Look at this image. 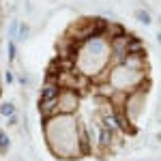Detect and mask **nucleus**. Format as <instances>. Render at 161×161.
Here are the masks:
<instances>
[{"label":"nucleus","instance_id":"1","mask_svg":"<svg viewBox=\"0 0 161 161\" xmlns=\"http://www.w3.org/2000/svg\"><path fill=\"white\" fill-rule=\"evenodd\" d=\"M43 136L50 153L56 159H80L84 157L80 144V120L69 114H56L43 120Z\"/></svg>","mask_w":161,"mask_h":161},{"label":"nucleus","instance_id":"2","mask_svg":"<svg viewBox=\"0 0 161 161\" xmlns=\"http://www.w3.org/2000/svg\"><path fill=\"white\" fill-rule=\"evenodd\" d=\"M112 67V52H110V41L105 37H92L77 45L75 54V69L95 82L101 73L110 71Z\"/></svg>","mask_w":161,"mask_h":161},{"label":"nucleus","instance_id":"3","mask_svg":"<svg viewBox=\"0 0 161 161\" xmlns=\"http://www.w3.org/2000/svg\"><path fill=\"white\" fill-rule=\"evenodd\" d=\"M146 77H148V73H144V71H136V69H131V67H127V64H114V67H110V77H108V82H110V86L114 88V92H125V95H129V92L137 90L140 84H142Z\"/></svg>","mask_w":161,"mask_h":161},{"label":"nucleus","instance_id":"4","mask_svg":"<svg viewBox=\"0 0 161 161\" xmlns=\"http://www.w3.org/2000/svg\"><path fill=\"white\" fill-rule=\"evenodd\" d=\"M108 24L110 22L103 19V17H80L67 28L64 37L75 41V43H84L92 37H105Z\"/></svg>","mask_w":161,"mask_h":161},{"label":"nucleus","instance_id":"5","mask_svg":"<svg viewBox=\"0 0 161 161\" xmlns=\"http://www.w3.org/2000/svg\"><path fill=\"white\" fill-rule=\"evenodd\" d=\"M146 95H148V92H144V90H133V92H129L127 99H125L123 112L133 125H136L137 120H140V116L144 114V108H146Z\"/></svg>","mask_w":161,"mask_h":161},{"label":"nucleus","instance_id":"6","mask_svg":"<svg viewBox=\"0 0 161 161\" xmlns=\"http://www.w3.org/2000/svg\"><path fill=\"white\" fill-rule=\"evenodd\" d=\"M80 103H82V97H80L77 90L62 88L58 99H56V112H58V114H69V116H73L75 112L80 110Z\"/></svg>","mask_w":161,"mask_h":161},{"label":"nucleus","instance_id":"7","mask_svg":"<svg viewBox=\"0 0 161 161\" xmlns=\"http://www.w3.org/2000/svg\"><path fill=\"white\" fill-rule=\"evenodd\" d=\"M62 88L58 86L56 77H45L43 86H41V92H39V103H47V101H56L58 95H60Z\"/></svg>","mask_w":161,"mask_h":161},{"label":"nucleus","instance_id":"8","mask_svg":"<svg viewBox=\"0 0 161 161\" xmlns=\"http://www.w3.org/2000/svg\"><path fill=\"white\" fill-rule=\"evenodd\" d=\"M136 19L140 22V24H144V26H150V24H153V17H150V13H148V11H144V9H137V11H136Z\"/></svg>","mask_w":161,"mask_h":161},{"label":"nucleus","instance_id":"9","mask_svg":"<svg viewBox=\"0 0 161 161\" xmlns=\"http://www.w3.org/2000/svg\"><path fill=\"white\" fill-rule=\"evenodd\" d=\"M15 103H11V101H7V103H2L0 105V116H7V118H11V116H15Z\"/></svg>","mask_w":161,"mask_h":161},{"label":"nucleus","instance_id":"10","mask_svg":"<svg viewBox=\"0 0 161 161\" xmlns=\"http://www.w3.org/2000/svg\"><path fill=\"white\" fill-rule=\"evenodd\" d=\"M9 146H11L9 133H7V131H0V155H4V153L9 150Z\"/></svg>","mask_w":161,"mask_h":161},{"label":"nucleus","instance_id":"11","mask_svg":"<svg viewBox=\"0 0 161 161\" xmlns=\"http://www.w3.org/2000/svg\"><path fill=\"white\" fill-rule=\"evenodd\" d=\"M28 37H30V26L24 22V24H19V30H17V37H15V39H19V41H26Z\"/></svg>","mask_w":161,"mask_h":161},{"label":"nucleus","instance_id":"12","mask_svg":"<svg viewBox=\"0 0 161 161\" xmlns=\"http://www.w3.org/2000/svg\"><path fill=\"white\" fill-rule=\"evenodd\" d=\"M17 30H19V22L17 19H9V37H11V41L17 37Z\"/></svg>","mask_w":161,"mask_h":161},{"label":"nucleus","instance_id":"13","mask_svg":"<svg viewBox=\"0 0 161 161\" xmlns=\"http://www.w3.org/2000/svg\"><path fill=\"white\" fill-rule=\"evenodd\" d=\"M7 52H9L7 56H9V60H11V62L17 58V47H15V41H9V43H7Z\"/></svg>","mask_w":161,"mask_h":161},{"label":"nucleus","instance_id":"14","mask_svg":"<svg viewBox=\"0 0 161 161\" xmlns=\"http://www.w3.org/2000/svg\"><path fill=\"white\" fill-rule=\"evenodd\" d=\"M7 125H9V127H17V125H19V118H17V114H15V116H11V118L7 120Z\"/></svg>","mask_w":161,"mask_h":161},{"label":"nucleus","instance_id":"15","mask_svg":"<svg viewBox=\"0 0 161 161\" xmlns=\"http://www.w3.org/2000/svg\"><path fill=\"white\" fill-rule=\"evenodd\" d=\"M4 82H7V84H11V82H13V73H11V71L4 73Z\"/></svg>","mask_w":161,"mask_h":161},{"label":"nucleus","instance_id":"16","mask_svg":"<svg viewBox=\"0 0 161 161\" xmlns=\"http://www.w3.org/2000/svg\"><path fill=\"white\" fill-rule=\"evenodd\" d=\"M11 161H24V157H19V155H15V157H11Z\"/></svg>","mask_w":161,"mask_h":161},{"label":"nucleus","instance_id":"17","mask_svg":"<svg viewBox=\"0 0 161 161\" xmlns=\"http://www.w3.org/2000/svg\"><path fill=\"white\" fill-rule=\"evenodd\" d=\"M157 43H159V45H161V32H159V35H157Z\"/></svg>","mask_w":161,"mask_h":161},{"label":"nucleus","instance_id":"18","mask_svg":"<svg viewBox=\"0 0 161 161\" xmlns=\"http://www.w3.org/2000/svg\"><path fill=\"white\" fill-rule=\"evenodd\" d=\"M0 26H2V13H0Z\"/></svg>","mask_w":161,"mask_h":161},{"label":"nucleus","instance_id":"19","mask_svg":"<svg viewBox=\"0 0 161 161\" xmlns=\"http://www.w3.org/2000/svg\"><path fill=\"white\" fill-rule=\"evenodd\" d=\"M50 2H58V0H50Z\"/></svg>","mask_w":161,"mask_h":161}]
</instances>
